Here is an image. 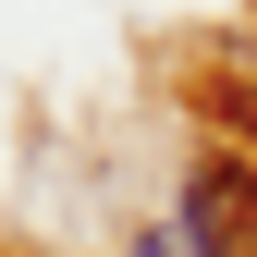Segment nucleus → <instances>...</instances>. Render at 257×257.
<instances>
[{"instance_id":"nucleus-1","label":"nucleus","mask_w":257,"mask_h":257,"mask_svg":"<svg viewBox=\"0 0 257 257\" xmlns=\"http://www.w3.org/2000/svg\"><path fill=\"white\" fill-rule=\"evenodd\" d=\"M172 220L196 233V257H257V172H245L233 147H208L196 172H184V208Z\"/></svg>"},{"instance_id":"nucleus-2","label":"nucleus","mask_w":257,"mask_h":257,"mask_svg":"<svg viewBox=\"0 0 257 257\" xmlns=\"http://www.w3.org/2000/svg\"><path fill=\"white\" fill-rule=\"evenodd\" d=\"M135 257H196V233H184V220H147V233H135Z\"/></svg>"}]
</instances>
